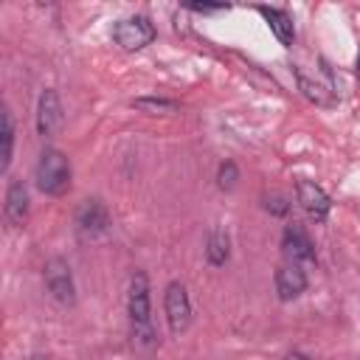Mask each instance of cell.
I'll return each mask as SVG.
<instances>
[{
	"mask_svg": "<svg viewBox=\"0 0 360 360\" xmlns=\"http://www.w3.org/2000/svg\"><path fill=\"white\" fill-rule=\"evenodd\" d=\"M233 183H236V166L228 160V163L219 166V186L222 188H233Z\"/></svg>",
	"mask_w": 360,
	"mask_h": 360,
	"instance_id": "16",
	"label": "cell"
},
{
	"mask_svg": "<svg viewBox=\"0 0 360 360\" xmlns=\"http://www.w3.org/2000/svg\"><path fill=\"white\" fill-rule=\"evenodd\" d=\"M191 11H222V6H188Z\"/></svg>",
	"mask_w": 360,
	"mask_h": 360,
	"instance_id": "18",
	"label": "cell"
},
{
	"mask_svg": "<svg viewBox=\"0 0 360 360\" xmlns=\"http://www.w3.org/2000/svg\"><path fill=\"white\" fill-rule=\"evenodd\" d=\"M287 208H290V205L284 202V197H273V200H267V211H273V214H278V217L287 214Z\"/></svg>",
	"mask_w": 360,
	"mask_h": 360,
	"instance_id": "17",
	"label": "cell"
},
{
	"mask_svg": "<svg viewBox=\"0 0 360 360\" xmlns=\"http://www.w3.org/2000/svg\"><path fill=\"white\" fill-rule=\"evenodd\" d=\"M259 14L270 22V31L278 37V42H284V45H292V39H295V28H292V20H290V14L287 11H281V8H267V6H259Z\"/></svg>",
	"mask_w": 360,
	"mask_h": 360,
	"instance_id": "12",
	"label": "cell"
},
{
	"mask_svg": "<svg viewBox=\"0 0 360 360\" xmlns=\"http://www.w3.org/2000/svg\"><path fill=\"white\" fill-rule=\"evenodd\" d=\"M357 76H360V53H357Z\"/></svg>",
	"mask_w": 360,
	"mask_h": 360,
	"instance_id": "20",
	"label": "cell"
},
{
	"mask_svg": "<svg viewBox=\"0 0 360 360\" xmlns=\"http://www.w3.org/2000/svg\"><path fill=\"white\" fill-rule=\"evenodd\" d=\"M281 248H284V253L290 256V262H295V264H301V262H315V245H312V239L307 236V231L301 228V225H287L284 228V233H281Z\"/></svg>",
	"mask_w": 360,
	"mask_h": 360,
	"instance_id": "9",
	"label": "cell"
},
{
	"mask_svg": "<svg viewBox=\"0 0 360 360\" xmlns=\"http://www.w3.org/2000/svg\"><path fill=\"white\" fill-rule=\"evenodd\" d=\"M45 287L51 292L53 301L59 304H73L76 301V287H73V276H70V264L59 256L45 262Z\"/></svg>",
	"mask_w": 360,
	"mask_h": 360,
	"instance_id": "4",
	"label": "cell"
},
{
	"mask_svg": "<svg viewBox=\"0 0 360 360\" xmlns=\"http://www.w3.org/2000/svg\"><path fill=\"white\" fill-rule=\"evenodd\" d=\"M127 312L132 323V346L143 354H149L158 346V335L152 326V307H149V278L146 273H135L129 278V292H127Z\"/></svg>",
	"mask_w": 360,
	"mask_h": 360,
	"instance_id": "1",
	"label": "cell"
},
{
	"mask_svg": "<svg viewBox=\"0 0 360 360\" xmlns=\"http://www.w3.org/2000/svg\"><path fill=\"white\" fill-rule=\"evenodd\" d=\"M31 360H48V357H42V354H37V357H31Z\"/></svg>",
	"mask_w": 360,
	"mask_h": 360,
	"instance_id": "21",
	"label": "cell"
},
{
	"mask_svg": "<svg viewBox=\"0 0 360 360\" xmlns=\"http://www.w3.org/2000/svg\"><path fill=\"white\" fill-rule=\"evenodd\" d=\"M11 152H14V121L11 112L3 110V149H0V172L8 169L11 163Z\"/></svg>",
	"mask_w": 360,
	"mask_h": 360,
	"instance_id": "14",
	"label": "cell"
},
{
	"mask_svg": "<svg viewBox=\"0 0 360 360\" xmlns=\"http://www.w3.org/2000/svg\"><path fill=\"white\" fill-rule=\"evenodd\" d=\"M70 160L59 149H45L37 160V188L48 197H59L70 188Z\"/></svg>",
	"mask_w": 360,
	"mask_h": 360,
	"instance_id": "2",
	"label": "cell"
},
{
	"mask_svg": "<svg viewBox=\"0 0 360 360\" xmlns=\"http://www.w3.org/2000/svg\"><path fill=\"white\" fill-rule=\"evenodd\" d=\"M163 309H166V321H169V329L172 335H183L191 323V301H188V292L180 281H172L166 287V295H163Z\"/></svg>",
	"mask_w": 360,
	"mask_h": 360,
	"instance_id": "3",
	"label": "cell"
},
{
	"mask_svg": "<svg viewBox=\"0 0 360 360\" xmlns=\"http://www.w3.org/2000/svg\"><path fill=\"white\" fill-rule=\"evenodd\" d=\"M273 284H276V295L281 301H292V298H298L307 290V273L295 262H290V264H281L276 270Z\"/></svg>",
	"mask_w": 360,
	"mask_h": 360,
	"instance_id": "10",
	"label": "cell"
},
{
	"mask_svg": "<svg viewBox=\"0 0 360 360\" xmlns=\"http://www.w3.org/2000/svg\"><path fill=\"white\" fill-rule=\"evenodd\" d=\"M6 219L11 225H25L28 219V188L22 180H11L6 191Z\"/></svg>",
	"mask_w": 360,
	"mask_h": 360,
	"instance_id": "11",
	"label": "cell"
},
{
	"mask_svg": "<svg viewBox=\"0 0 360 360\" xmlns=\"http://www.w3.org/2000/svg\"><path fill=\"white\" fill-rule=\"evenodd\" d=\"M284 360H307V354H301V352H290Z\"/></svg>",
	"mask_w": 360,
	"mask_h": 360,
	"instance_id": "19",
	"label": "cell"
},
{
	"mask_svg": "<svg viewBox=\"0 0 360 360\" xmlns=\"http://www.w3.org/2000/svg\"><path fill=\"white\" fill-rule=\"evenodd\" d=\"M112 37L124 51H138L155 39V25L146 17H127L112 28Z\"/></svg>",
	"mask_w": 360,
	"mask_h": 360,
	"instance_id": "5",
	"label": "cell"
},
{
	"mask_svg": "<svg viewBox=\"0 0 360 360\" xmlns=\"http://www.w3.org/2000/svg\"><path fill=\"white\" fill-rule=\"evenodd\" d=\"M205 256H208V262L214 267H219V264L228 262V236L222 231H211L208 245H205Z\"/></svg>",
	"mask_w": 360,
	"mask_h": 360,
	"instance_id": "13",
	"label": "cell"
},
{
	"mask_svg": "<svg viewBox=\"0 0 360 360\" xmlns=\"http://www.w3.org/2000/svg\"><path fill=\"white\" fill-rule=\"evenodd\" d=\"M62 127V104L56 90H42L39 104H37V132L42 138L56 135V129Z\"/></svg>",
	"mask_w": 360,
	"mask_h": 360,
	"instance_id": "8",
	"label": "cell"
},
{
	"mask_svg": "<svg viewBox=\"0 0 360 360\" xmlns=\"http://www.w3.org/2000/svg\"><path fill=\"white\" fill-rule=\"evenodd\" d=\"M295 197H298L301 208H304L315 222H323V219L329 217L332 202H329V197H326V191H323L321 186H315V183H309V180H298V183H295Z\"/></svg>",
	"mask_w": 360,
	"mask_h": 360,
	"instance_id": "6",
	"label": "cell"
},
{
	"mask_svg": "<svg viewBox=\"0 0 360 360\" xmlns=\"http://www.w3.org/2000/svg\"><path fill=\"white\" fill-rule=\"evenodd\" d=\"M76 225H79V231L82 233H87V236H98V233H104L107 228H110V211H107V205L101 202V200H84L82 205H79V211H76Z\"/></svg>",
	"mask_w": 360,
	"mask_h": 360,
	"instance_id": "7",
	"label": "cell"
},
{
	"mask_svg": "<svg viewBox=\"0 0 360 360\" xmlns=\"http://www.w3.org/2000/svg\"><path fill=\"white\" fill-rule=\"evenodd\" d=\"M135 107L138 110H149V112H174L177 110V104L166 101V98H138Z\"/></svg>",
	"mask_w": 360,
	"mask_h": 360,
	"instance_id": "15",
	"label": "cell"
}]
</instances>
